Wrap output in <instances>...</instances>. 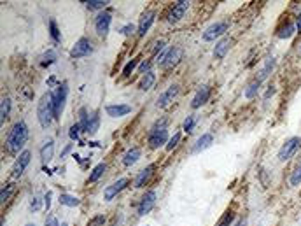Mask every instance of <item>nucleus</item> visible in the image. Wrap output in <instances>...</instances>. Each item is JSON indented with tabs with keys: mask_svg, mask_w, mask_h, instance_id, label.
<instances>
[{
	"mask_svg": "<svg viewBox=\"0 0 301 226\" xmlns=\"http://www.w3.org/2000/svg\"><path fill=\"white\" fill-rule=\"evenodd\" d=\"M28 135H30V128L28 125L25 123V119H20V121H16L14 125L11 127L9 130L7 137H5V149H7L9 154H18L20 156L23 153V147L28 140Z\"/></svg>",
	"mask_w": 301,
	"mask_h": 226,
	"instance_id": "nucleus-1",
	"label": "nucleus"
},
{
	"mask_svg": "<svg viewBox=\"0 0 301 226\" xmlns=\"http://www.w3.org/2000/svg\"><path fill=\"white\" fill-rule=\"evenodd\" d=\"M170 140V134H168V119H158L149 130V137H147V144L150 149H159Z\"/></svg>",
	"mask_w": 301,
	"mask_h": 226,
	"instance_id": "nucleus-2",
	"label": "nucleus"
},
{
	"mask_svg": "<svg viewBox=\"0 0 301 226\" xmlns=\"http://www.w3.org/2000/svg\"><path fill=\"white\" fill-rule=\"evenodd\" d=\"M37 119H39L40 127L47 128L54 119V105H53V91H47L40 96L37 102Z\"/></svg>",
	"mask_w": 301,
	"mask_h": 226,
	"instance_id": "nucleus-3",
	"label": "nucleus"
},
{
	"mask_svg": "<svg viewBox=\"0 0 301 226\" xmlns=\"http://www.w3.org/2000/svg\"><path fill=\"white\" fill-rule=\"evenodd\" d=\"M67 98H69V83L63 81L56 86V90L53 91V105H54V119H60L62 112L65 111Z\"/></svg>",
	"mask_w": 301,
	"mask_h": 226,
	"instance_id": "nucleus-4",
	"label": "nucleus"
},
{
	"mask_svg": "<svg viewBox=\"0 0 301 226\" xmlns=\"http://www.w3.org/2000/svg\"><path fill=\"white\" fill-rule=\"evenodd\" d=\"M182 58H184V47L172 46L170 49H166L165 58L159 61L158 65L161 67L163 70H170V69H174V67H177L179 63H181Z\"/></svg>",
	"mask_w": 301,
	"mask_h": 226,
	"instance_id": "nucleus-5",
	"label": "nucleus"
},
{
	"mask_svg": "<svg viewBox=\"0 0 301 226\" xmlns=\"http://www.w3.org/2000/svg\"><path fill=\"white\" fill-rule=\"evenodd\" d=\"M300 147H301V137H289L280 146V149H278V153H277L278 161H282V163H284V161H289L291 158L300 151Z\"/></svg>",
	"mask_w": 301,
	"mask_h": 226,
	"instance_id": "nucleus-6",
	"label": "nucleus"
},
{
	"mask_svg": "<svg viewBox=\"0 0 301 226\" xmlns=\"http://www.w3.org/2000/svg\"><path fill=\"white\" fill-rule=\"evenodd\" d=\"M95 51V46H93V41L88 37H81L79 41H75V44L70 49V58L72 60H79V58H86Z\"/></svg>",
	"mask_w": 301,
	"mask_h": 226,
	"instance_id": "nucleus-7",
	"label": "nucleus"
},
{
	"mask_svg": "<svg viewBox=\"0 0 301 226\" xmlns=\"http://www.w3.org/2000/svg\"><path fill=\"white\" fill-rule=\"evenodd\" d=\"M228 27L229 23L228 21H216V23H212L210 27L205 28L203 32V41L205 43H214V41H217V39H223L224 34L228 32Z\"/></svg>",
	"mask_w": 301,
	"mask_h": 226,
	"instance_id": "nucleus-8",
	"label": "nucleus"
},
{
	"mask_svg": "<svg viewBox=\"0 0 301 226\" xmlns=\"http://www.w3.org/2000/svg\"><path fill=\"white\" fill-rule=\"evenodd\" d=\"M156 200H158V195H156L154 189H149L142 195V198L139 200V205H137V216L144 218V216L149 214L156 205Z\"/></svg>",
	"mask_w": 301,
	"mask_h": 226,
	"instance_id": "nucleus-9",
	"label": "nucleus"
},
{
	"mask_svg": "<svg viewBox=\"0 0 301 226\" xmlns=\"http://www.w3.org/2000/svg\"><path fill=\"white\" fill-rule=\"evenodd\" d=\"M112 25V12L111 11H102L95 18V32L100 37H107L109 30H111Z\"/></svg>",
	"mask_w": 301,
	"mask_h": 226,
	"instance_id": "nucleus-10",
	"label": "nucleus"
},
{
	"mask_svg": "<svg viewBox=\"0 0 301 226\" xmlns=\"http://www.w3.org/2000/svg\"><path fill=\"white\" fill-rule=\"evenodd\" d=\"M188 9H189V2H186V0H179V2H175V4L172 5L170 12H168V16H166V21H168L170 25L179 23V21L186 16Z\"/></svg>",
	"mask_w": 301,
	"mask_h": 226,
	"instance_id": "nucleus-11",
	"label": "nucleus"
},
{
	"mask_svg": "<svg viewBox=\"0 0 301 226\" xmlns=\"http://www.w3.org/2000/svg\"><path fill=\"white\" fill-rule=\"evenodd\" d=\"M128 184H130V179H128V177H121V179H117L116 182H112L111 186H107V188L104 189V200L105 202L114 200L124 188H126Z\"/></svg>",
	"mask_w": 301,
	"mask_h": 226,
	"instance_id": "nucleus-12",
	"label": "nucleus"
},
{
	"mask_svg": "<svg viewBox=\"0 0 301 226\" xmlns=\"http://www.w3.org/2000/svg\"><path fill=\"white\" fill-rule=\"evenodd\" d=\"M179 95V85H170L161 95L158 96V102H156V107L158 109H166L168 105H172L175 98Z\"/></svg>",
	"mask_w": 301,
	"mask_h": 226,
	"instance_id": "nucleus-13",
	"label": "nucleus"
},
{
	"mask_svg": "<svg viewBox=\"0 0 301 226\" xmlns=\"http://www.w3.org/2000/svg\"><path fill=\"white\" fill-rule=\"evenodd\" d=\"M32 161V153L28 149H25L20 156L16 158L14 165H12V177H21L27 170V167L30 165Z\"/></svg>",
	"mask_w": 301,
	"mask_h": 226,
	"instance_id": "nucleus-14",
	"label": "nucleus"
},
{
	"mask_svg": "<svg viewBox=\"0 0 301 226\" xmlns=\"http://www.w3.org/2000/svg\"><path fill=\"white\" fill-rule=\"evenodd\" d=\"M210 93H212V90H210L209 85H201L194 93L193 100H191V109H200L201 105L207 104L210 98Z\"/></svg>",
	"mask_w": 301,
	"mask_h": 226,
	"instance_id": "nucleus-15",
	"label": "nucleus"
},
{
	"mask_svg": "<svg viewBox=\"0 0 301 226\" xmlns=\"http://www.w3.org/2000/svg\"><path fill=\"white\" fill-rule=\"evenodd\" d=\"M156 19V12L154 11H147L142 14V18H140L139 25H137V35L139 37H146V34L150 30V27H152V23H154Z\"/></svg>",
	"mask_w": 301,
	"mask_h": 226,
	"instance_id": "nucleus-16",
	"label": "nucleus"
},
{
	"mask_svg": "<svg viewBox=\"0 0 301 226\" xmlns=\"http://www.w3.org/2000/svg\"><path fill=\"white\" fill-rule=\"evenodd\" d=\"M133 111V107H131L130 104H111L105 107V114L109 116V118H124V116H128L130 112Z\"/></svg>",
	"mask_w": 301,
	"mask_h": 226,
	"instance_id": "nucleus-17",
	"label": "nucleus"
},
{
	"mask_svg": "<svg viewBox=\"0 0 301 226\" xmlns=\"http://www.w3.org/2000/svg\"><path fill=\"white\" fill-rule=\"evenodd\" d=\"M154 169H156V165H154V163H150V165H147L146 169L140 170V172L137 174L135 181H133V186H135L137 189L146 188L147 182H149L150 177H152V174H154Z\"/></svg>",
	"mask_w": 301,
	"mask_h": 226,
	"instance_id": "nucleus-18",
	"label": "nucleus"
},
{
	"mask_svg": "<svg viewBox=\"0 0 301 226\" xmlns=\"http://www.w3.org/2000/svg\"><path fill=\"white\" fill-rule=\"evenodd\" d=\"M275 65H277V60H275V56H266V58H264V61H263L261 69L258 70V76H256V79L261 81V83H264V81L270 77V74L275 70Z\"/></svg>",
	"mask_w": 301,
	"mask_h": 226,
	"instance_id": "nucleus-19",
	"label": "nucleus"
},
{
	"mask_svg": "<svg viewBox=\"0 0 301 226\" xmlns=\"http://www.w3.org/2000/svg\"><path fill=\"white\" fill-rule=\"evenodd\" d=\"M231 44H233V41L229 37H223L221 41H217L216 46H214V51H212L214 58H216V60H223V58L228 54Z\"/></svg>",
	"mask_w": 301,
	"mask_h": 226,
	"instance_id": "nucleus-20",
	"label": "nucleus"
},
{
	"mask_svg": "<svg viewBox=\"0 0 301 226\" xmlns=\"http://www.w3.org/2000/svg\"><path fill=\"white\" fill-rule=\"evenodd\" d=\"M39 154H40V163H42L44 167H46L47 163H51V160H53V156H54V140L53 138H47V140L44 142V146L40 147Z\"/></svg>",
	"mask_w": 301,
	"mask_h": 226,
	"instance_id": "nucleus-21",
	"label": "nucleus"
},
{
	"mask_svg": "<svg viewBox=\"0 0 301 226\" xmlns=\"http://www.w3.org/2000/svg\"><path fill=\"white\" fill-rule=\"evenodd\" d=\"M140 158H142V149H140L139 146H133L123 154V165L124 167H133Z\"/></svg>",
	"mask_w": 301,
	"mask_h": 226,
	"instance_id": "nucleus-22",
	"label": "nucleus"
},
{
	"mask_svg": "<svg viewBox=\"0 0 301 226\" xmlns=\"http://www.w3.org/2000/svg\"><path fill=\"white\" fill-rule=\"evenodd\" d=\"M214 144V135L212 134H203L201 137H198V140L194 142L193 146V154L203 153L205 149H209L210 146Z\"/></svg>",
	"mask_w": 301,
	"mask_h": 226,
	"instance_id": "nucleus-23",
	"label": "nucleus"
},
{
	"mask_svg": "<svg viewBox=\"0 0 301 226\" xmlns=\"http://www.w3.org/2000/svg\"><path fill=\"white\" fill-rule=\"evenodd\" d=\"M296 23L294 21H286V25H282L280 28L277 30V37L282 39V41H287V39H291L294 34H296Z\"/></svg>",
	"mask_w": 301,
	"mask_h": 226,
	"instance_id": "nucleus-24",
	"label": "nucleus"
},
{
	"mask_svg": "<svg viewBox=\"0 0 301 226\" xmlns=\"http://www.w3.org/2000/svg\"><path fill=\"white\" fill-rule=\"evenodd\" d=\"M261 86H263V83L261 81H258L254 77V79L249 83L247 86H245V90H243V96L247 100H252V98H256V96L259 95V91H261Z\"/></svg>",
	"mask_w": 301,
	"mask_h": 226,
	"instance_id": "nucleus-25",
	"label": "nucleus"
},
{
	"mask_svg": "<svg viewBox=\"0 0 301 226\" xmlns=\"http://www.w3.org/2000/svg\"><path fill=\"white\" fill-rule=\"evenodd\" d=\"M100 130V111H91L89 112V121H88V135H97V132Z\"/></svg>",
	"mask_w": 301,
	"mask_h": 226,
	"instance_id": "nucleus-26",
	"label": "nucleus"
},
{
	"mask_svg": "<svg viewBox=\"0 0 301 226\" xmlns=\"http://www.w3.org/2000/svg\"><path fill=\"white\" fill-rule=\"evenodd\" d=\"M154 83H156V74L150 70V72H147V74H144L142 77H140V81H139V90L140 91H149L152 86H154Z\"/></svg>",
	"mask_w": 301,
	"mask_h": 226,
	"instance_id": "nucleus-27",
	"label": "nucleus"
},
{
	"mask_svg": "<svg viewBox=\"0 0 301 226\" xmlns=\"http://www.w3.org/2000/svg\"><path fill=\"white\" fill-rule=\"evenodd\" d=\"M11 109H12V100L9 98V96H4L2 98V104H0V123L4 125L5 119L9 118V114H11Z\"/></svg>",
	"mask_w": 301,
	"mask_h": 226,
	"instance_id": "nucleus-28",
	"label": "nucleus"
},
{
	"mask_svg": "<svg viewBox=\"0 0 301 226\" xmlns=\"http://www.w3.org/2000/svg\"><path fill=\"white\" fill-rule=\"evenodd\" d=\"M58 202H60V205H63V207H77L79 203H81V200H79L77 196L69 195V193H62V195L58 196Z\"/></svg>",
	"mask_w": 301,
	"mask_h": 226,
	"instance_id": "nucleus-29",
	"label": "nucleus"
},
{
	"mask_svg": "<svg viewBox=\"0 0 301 226\" xmlns=\"http://www.w3.org/2000/svg\"><path fill=\"white\" fill-rule=\"evenodd\" d=\"M105 170H107V165H105L104 161L102 163H98L95 169L91 170V174H89V177H88V182H98V181L102 179V176L105 174Z\"/></svg>",
	"mask_w": 301,
	"mask_h": 226,
	"instance_id": "nucleus-30",
	"label": "nucleus"
},
{
	"mask_svg": "<svg viewBox=\"0 0 301 226\" xmlns=\"http://www.w3.org/2000/svg\"><path fill=\"white\" fill-rule=\"evenodd\" d=\"M289 184L293 186V188H296V186H300V184H301V156H300V160L296 161V165H294L293 172H291Z\"/></svg>",
	"mask_w": 301,
	"mask_h": 226,
	"instance_id": "nucleus-31",
	"label": "nucleus"
},
{
	"mask_svg": "<svg viewBox=\"0 0 301 226\" xmlns=\"http://www.w3.org/2000/svg\"><path fill=\"white\" fill-rule=\"evenodd\" d=\"M58 60V54H56V51L54 49H47L46 53L40 56V67H49V65H53L54 61Z\"/></svg>",
	"mask_w": 301,
	"mask_h": 226,
	"instance_id": "nucleus-32",
	"label": "nucleus"
},
{
	"mask_svg": "<svg viewBox=\"0 0 301 226\" xmlns=\"http://www.w3.org/2000/svg\"><path fill=\"white\" fill-rule=\"evenodd\" d=\"M235 219H236V216H235V212L233 211H226L223 214V218L219 219V221H217V225L216 226H233L235 225Z\"/></svg>",
	"mask_w": 301,
	"mask_h": 226,
	"instance_id": "nucleus-33",
	"label": "nucleus"
},
{
	"mask_svg": "<svg viewBox=\"0 0 301 226\" xmlns=\"http://www.w3.org/2000/svg\"><path fill=\"white\" fill-rule=\"evenodd\" d=\"M86 4V9L88 11H105V7H107V0H89V2H84Z\"/></svg>",
	"mask_w": 301,
	"mask_h": 226,
	"instance_id": "nucleus-34",
	"label": "nucleus"
},
{
	"mask_svg": "<svg viewBox=\"0 0 301 226\" xmlns=\"http://www.w3.org/2000/svg\"><path fill=\"white\" fill-rule=\"evenodd\" d=\"M49 35H51V39H53V43L58 44L60 41H62V32H60L58 23H56L54 19H49Z\"/></svg>",
	"mask_w": 301,
	"mask_h": 226,
	"instance_id": "nucleus-35",
	"label": "nucleus"
},
{
	"mask_svg": "<svg viewBox=\"0 0 301 226\" xmlns=\"http://www.w3.org/2000/svg\"><path fill=\"white\" fill-rule=\"evenodd\" d=\"M14 189H16V186L12 182L4 184V188H2V191H0V202L2 203L9 202V198H11V195L14 193Z\"/></svg>",
	"mask_w": 301,
	"mask_h": 226,
	"instance_id": "nucleus-36",
	"label": "nucleus"
},
{
	"mask_svg": "<svg viewBox=\"0 0 301 226\" xmlns=\"http://www.w3.org/2000/svg\"><path fill=\"white\" fill-rule=\"evenodd\" d=\"M88 121H89V112L86 107H81L79 109V127H81V130L86 134V130H88Z\"/></svg>",
	"mask_w": 301,
	"mask_h": 226,
	"instance_id": "nucleus-37",
	"label": "nucleus"
},
{
	"mask_svg": "<svg viewBox=\"0 0 301 226\" xmlns=\"http://www.w3.org/2000/svg\"><path fill=\"white\" fill-rule=\"evenodd\" d=\"M194 125H196V116L194 114H189L188 118L184 119V125H182V130L186 132V134H191V132L194 130Z\"/></svg>",
	"mask_w": 301,
	"mask_h": 226,
	"instance_id": "nucleus-38",
	"label": "nucleus"
},
{
	"mask_svg": "<svg viewBox=\"0 0 301 226\" xmlns=\"http://www.w3.org/2000/svg\"><path fill=\"white\" fill-rule=\"evenodd\" d=\"M44 205V198H40L39 195H34L30 198V211L32 212H39Z\"/></svg>",
	"mask_w": 301,
	"mask_h": 226,
	"instance_id": "nucleus-39",
	"label": "nucleus"
},
{
	"mask_svg": "<svg viewBox=\"0 0 301 226\" xmlns=\"http://www.w3.org/2000/svg\"><path fill=\"white\" fill-rule=\"evenodd\" d=\"M139 61H140V58H133V60H130L124 65V69H123V76L124 77H130L131 76V72L137 69V65H139Z\"/></svg>",
	"mask_w": 301,
	"mask_h": 226,
	"instance_id": "nucleus-40",
	"label": "nucleus"
},
{
	"mask_svg": "<svg viewBox=\"0 0 301 226\" xmlns=\"http://www.w3.org/2000/svg\"><path fill=\"white\" fill-rule=\"evenodd\" d=\"M81 127H79V123H75V125H72L70 127V130H69V137H70V140H75V142H79L81 140Z\"/></svg>",
	"mask_w": 301,
	"mask_h": 226,
	"instance_id": "nucleus-41",
	"label": "nucleus"
},
{
	"mask_svg": "<svg viewBox=\"0 0 301 226\" xmlns=\"http://www.w3.org/2000/svg\"><path fill=\"white\" fill-rule=\"evenodd\" d=\"M181 138H182V135H181V132H177V134H174V137H170V140H168V144H166V151H174L175 147L179 146V142H181Z\"/></svg>",
	"mask_w": 301,
	"mask_h": 226,
	"instance_id": "nucleus-42",
	"label": "nucleus"
},
{
	"mask_svg": "<svg viewBox=\"0 0 301 226\" xmlns=\"http://www.w3.org/2000/svg\"><path fill=\"white\" fill-rule=\"evenodd\" d=\"M137 32V27L133 23H126L124 27L119 28V34L124 35V37H130V35H133Z\"/></svg>",
	"mask_w": 301,
	"mask_h": 226,
	"instance_id": "nucleus-43",
	"label": "nucleus"
},
{
	"mask_svg": "<svg viewBox=\"0 0 301 226\" xmlns=\"http://www.w3.org/2000/svg\"><path fill=\"white\" fill-rule=\"evenodd\" d=\"M105 225V216L104 214H97L95 218L89 219L88 226H104Z\"/></svg>",
	"mask_w": 301,
	"mask_h": 226,
	"instance_id": "nucleus-44",
	"label": "nucleus"
},
{
	"mask_svg": "<svg viewBox=\"0 0 301 226\" xmlns=\"http://www.w3.org/2000/svg\"><path fill=\"white\" fill-rule=\"evenodd\" d=\"M150 67H152V61H150V60H144L142 63H140V67H139V72L144 76V74L150 72Z\"/></svg>",
	"mask_w": 301,
	"mask_h": 226,
	"instance_id": "nucleus-45",
	"label": "nucleus"
},
{
	"mask_svg": "<svg viewBox=\"0 0 301 226\" xmlns=\"http://www.w3.org/2000/svg\"><path fill=\"white\" fill-rule=\"evenodd\" d=\"M44 226H62V225H60V221L54 216H47L46 221H44Z\"/></svg>",
	"mask_w": 301,
	"mask_h": 226,
	"instance_id": "nucleus-46",
	"label": "nucleus"
},
{
	"mask_svg": "<svg viewBox=\"0 0 301 226\" xmlns=\"http://www.w3.org/2000/svg\"><path fill=\"white\" fill-rule=\"evenodd\" d=\"M51 200H53V193L47 191L46 195H44V207H46V211L51 209Z\"/></svg>",
	"mask_w": 301,
	"mask_h": 226,
	"instance_id": "nucleus-47",
	"label": "nucleus"
},
{
	"mask_svg": "<svg viewBox=\"0 0 301 226\" xmlns=\"http://www.w3.org/2000/svg\"><path fill=\"white\" fill-rule=\"evenodd\" d=\"M275 93H277V88H275V86H270V88L266 90V93H264V102H268Z\"/></svg>",
	"mask_w": 301,
	"mask_h": 226,
	"instance_id": "nucleus-48",
	"label": "nucleus"
},
{
	"mask_svg": "<svg viewBox=\"0 0 301 226\" xmlns=\"http://www.w3.org/2000/svg\"><path fill=\"white\" fill-rule=\"evenodd\" d=\"M165 46H166L165 41H158L154 46V53H158V51H165Z\"/></svg>",
	"mask_w": 301,
	"mask_h": 226,
	"instance_id": "nucleus-49",
	"label": "nucleus"
},
{
	"mask_svg": "<svg viewBox=\"0 0 301 226\" xmlns=\"http://www.w3.org/2000/svg\"><path fill=\"white\" fill-rule=\"evenodd\" d=\"M70 151H72V144H67V146L63 147V151H62V153H60V158H65L67 154L70 153Z\"/></svg>",
	"mask_w": 301,
	"mask_h": 226,
	"instance_id": "nucleus-50",
	"label": "nucleus"
},
{
	"mask_svg": "<svg viewBox=\"0 0 301 226\" xmlns=\"http://www.w3.org/2000/svg\"><path fill=\"white\" fill-rule=\"evenodd\" d=\"M294 23H296V30L301 32V11H300V14L296 16V21H294Z\"/></svg>",
	"mask_w": 301,
	"mask_h": 226,
	"instance_id": "nucleus-51",
	"label": "nucleus"
},
{
	"mask_svg": "<svg viewBox=\"0 0 301 226\" xmlns=\"http://www.w3.org/2000/svg\"><path fill=\"white\" fill-rule=\"evenodd\" d=\"M233 226H247V221H245V219H238V221H235Z\"/></svg>",
	"mask_w": 301,
	"mask_h": 226,
	"instance_id": "nucleus-52",
	"label": "nucleus"
},
{
	"mask_svg": "<svg viewBox=\"0 0 301 226\" xmlns=\"http://www.w3.org/2000/svg\"><path fill=\"white\" fill-rule=\"evenodd\" d=\"M25 226H37V225H34V223H28V225H25Z\"/></svg>",
	"mask_w": 301,
	"mask_h": 226,
	"instance_id": "nucleus-53",
	"label": "nucleus"
},
{
	"mask_svg": "<svg viewBox=\"0 0 301 226\" xmlns=\"http://www.w3.org/2000/svg\"><path fill=\"white\" fill-rule=\"evenodd\" d=\"M62 226H67V223H62Z\"/></svg>",
	"mask_w": 301,
	"mask_h": 226,
	"instance_id": "nucleus-54",
	"label": "nucleus"
},
{
	"mask_svg": "<svg viewBox=\"0 0 301 226\" xmlns=\"http://www.w3.org/2000/svg\"><path fill=\"white\" fill-rule=\"evenodd\" d=\"M300 53H301V46H300Z\"/></svg>",
	"mask_w": 301,
	"mask_h": 226,
	"instance_id": "nucleus-55",
	"label": "nucleus"
}]
</instances>
